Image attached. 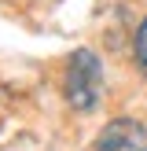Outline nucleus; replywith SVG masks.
I'll return each mask as SVG.
<instances>
[{"label": "nucleus", "instance_id": "nucleus-1", "mask_svg": "<svg viewBox=\"0 0 147 151\" xmlns=\"http://www.w3.org/2000/svg\"><path fill=\"white\" fill-rule=\"evenodd\" d=\"M63 92L70 100L74 111H92L99 103L103 92V66L96 59V52L77 48L70 59H66V74H63Z\"/></svg>", "mask_w": 147, "mask_h": 151}, {"label": "nucleus", "instance_id": "nucleus-2", "mask_svg": "<svg viewBox=\"0 0 147 151\" xmlns=\"http://www.w3.org/2000/svg\"><path fill=\"white\" fill-rule=\"evenodd\" d=\"M92 151H147V125L136 118H114L96 133Z\"/></svg>", "mask_w": 147, "mask_h": 151}, {"label": "nucleus", "instance_id": "nucleus-3", "mask_svg": "<svg viewBox=\"0 0 147 151\" xmlns=\"http://www.w3.org/2000/svg\"><path fill=\"white\" fill-rule=\"evenodd\" d=\"M132 55H136V66L147 74V19L136 26V41H132Z\"/></svg>", "mask_w": 147, "mask_h": 151}]
</instances>
